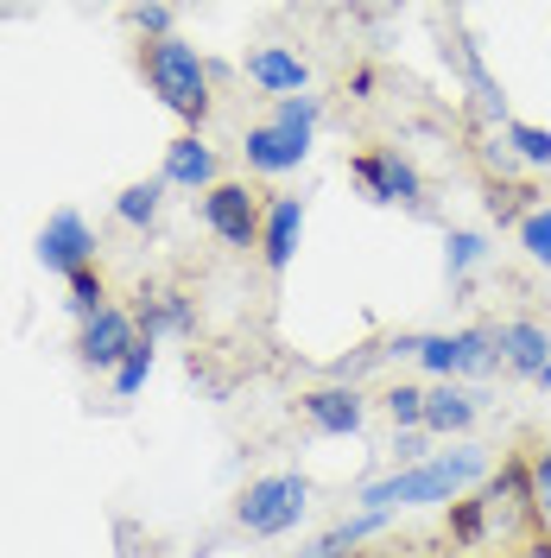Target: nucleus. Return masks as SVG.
I'll use <instances>...</instances> for the list:
<instances>
[{
	"instance_id": "obj_1",
	"label": "nucleus",
	"mask_w": 551,
	"mask_h": 558,
	"mask_svg": "<svg viewBox=\"0 0 551 558\" xmlns=\"http://www.w3.org/2000/svg\"><path fill=\"white\" fill-rule=\"evenodd\" d=\"M494 476V457L482 445H456V451H438L413 463V470H393V476H375L362 483V514H400V508H431V501H463L476 483Z\"/></svg>"
},
{
	"instance_id": "obj_2",
	"label": "nucleus",
	"mask_w": 551,
	"mask_h": 558,
	"mask_svg": "<svg viewBox=\"0 0 551 558\" xmlns=\"http://www.w3.org/2000/svg\"><path fill=\"white\" fill-rule=\"evenodd\" d=\"M139 76H146V89L172 108L177 121H191V128H204V121H209V108H216L209 58L184 33L146 38V45H139Z\"/></svg>"
},
{
	"instance_id": "obj_3",
	"label": "nucleus",
	"mask_w": 551,
	"mask_h": 558,
	"mask_svg": "<svg viewBox=\"0 0 551 558\" xmlns=\"http://www.w3.org/2000/svg\"><path fill=\"white\" fill-rule=\"evenodd\" d=\"M482 508H488V553L494 558H514L526 539H532V488H526V451L501 457V470L488 476L482 488Z\"/></svg>"
},
{
	"instance_id": "obj_4",
	"label": "nucleus",
	"mask_w": 551,
	"mask_h": 558,
	"mask_svg": "<svg viewBox=\"0 0 551 558\" xmlns=\"http://www.w3.org/2000/svg\"><path fill=\"white\" fill-rule=\"evenodd\" d=\"M305 508H310V483L298 470H279V476H260V483L242 488L235 526L254 533V539H279V533H292V526L305 521Z\"/></svg>"
},
{
	"instance_id": "obj_5",
	"label": "nucleus",
	"mask_w": 551,
	"mask_h": 558,
	"mask_svg": "<svg viewBox=\"0 0 551 558\" xmlns=\"http://www.w3.org/2000/svg\"><path fill=\"white\" fill-rule=\"evenodd\" d=\"M260 216H267V197L247 184V178H222L216 191H204V222L222 247H260Z\"/></svg>"
},
{
	"instance_id": "obj_6",
	"label": "nucleus",
	"mask_w": 551,
	"mask_h": 558,
	"mask_svg": "<svg viewBox=\"0 0 551 558\" xmlns=\"http://www.w3.org/2000/svg\"><path fill=\"white\" fill-rule=\"evenodd\" d=\"M418 362L438 381H463V375H488L501 362V349H494V330H425L418 337Z\"/></svg>"
},
{
	"instance_id": "obj_7",
	"label": "nucleus",
	"mask_w": 551,
	"mask_h": 558,
	"mask_svg": "<svg viewBox=\"0 0 551 558\" xmlns=\"http://www.w3.org/2000/svg\"><path fill=\"white\" fill-rule=\"evenodd\" d=\"M348 172H355V184L375 197V204H400V209H425V178H418L413 159H400L393 146H368V153H355L348 159Z\"/></svg>"
},
{
	"instance_id": "obj_8",
	"label": "nucleus",
	"mask_w": 551,
	"mask_h": 558,
	"mask_svg": "<svg viewBox=\"0 0 551 558\" xmlns=\"http://www.w3.org/2000/svg\"><path fill=\"white\" fill-rule=\"evenodd\" d=\"M38 267L45 274H83L96 267V229L83 222V209H51L45 229H38Z\"/></svg>"
},
{
	"instance_id": "obj_9",
	"label": "nucleus",
	"mask_w": 551,
	"mask_h": 558,
	"mask_svg": "<svg viewBox=\"0 0 551 558\" xmlns=\"http://www.w3.org/2000/svg\"><path fill=\"white\" fill-rule=\"evenodd\" d=\"M134 343H139V317L127 312V305H108V312H96L76 330V362L96 368V375H114Z\"/></svg>"
},
{
	"instance_id": "obj_10",
	"label": "nucleus",
	"mask_w": 551,
	"mask_h": 558,
	"mask_svg": "<svg viewBox=\"0 0 551 558\" xmlns=\"http://www.w3.org/2000/svg\"><path fill=\"white\" fill-rule=\"evenodd\" d=\"M298 413L323 438H355L368 425V393L362 387H343V381H323V387H310V393H298Z\"/></svg>"
},
{
	"instance_id": "obj_11",
	"label": "nucleus",
	"mask_w": 551,
	"mask_h": 558,
	"mask_svg": "<svg viewBox=\"0 0 551 558\" xmlns=\"http://www.w3.org/2000/svg\"><path fill=\"white\" fill-rule=\"evenodd\" d=\"M242 76L260 89V96H273V102L310 96V64L292 51V45H254V51L242 58Z\"/></svg>"
},
{
	"instance_id": "obj_12",
	"label": "nucleus",
	"mask_w": 551,
	"mask_h": 558,
	"mask_svg": "<svg viewBox=\"0 0 551 558\" xmlns=\"http://www.w3.org/2000/svg\"><path fill=\"white\" fill-rule=\"evenodd\" d=\"M159 184H166V191H197V197H204V191L222 184V153H216L204 134H177L172 146H166Z\"/></svg>"
},
{
	"instance_id": "obj_13",
	"label": "nucleus",
	"mask_w": 551,
	"mask_h": 558,
	"mask_svg": "<svg viewBox=\"0 0 551 558\" xmlns=\"http://www.w3.org/2000/svg\"><path fill=\"white\" fill-rule=\"evenodd\" d=\"M298 235H305V197H292V191L267 197V216H260V260H267V274L292 267Z\"/></svg>"
},
{
	"instance_id": "obj_14",
	"label": "nucleus",
	"mask_w": 551,
	"mask_h": 558,
	"mask_svg": "<svg viewBox=\"0 0 551 558\" xmlns=\"http://www.w3.org/2000/svg\"><path fill=\"white\" fill-rule=\"evenodd\" d=\"M305 153H310V140L305 134H285V128H273V121H254V128H247V140H242L247 172H260V178L298 172V166H305Z\"/></svg>"
},
{
	"instance_id": "obj_15",
	"label": "nucleus",
	"mask_w": 551,
	"mask_h": 558,
	"mask_svg": "<svg viewBox=\"0 0 551 558\" xmlns=\"http://www.w3.org/2000/svg\"><path fill=\"white\" fill-rule=\"evenodd\" d=\"M494 349H501V368H507V375L539 381L546 362H551V330L532 324V317H507V324H494Z\"/></svg>"
},
{
	"instance_id": "obj_16",
	"label": "nucleus",
	"mask_w": 551,
	"mask_h": 558,
	"mask_svg": "<svg viewBox=\"0 0 551 558\" xmlns=\"http://www.w3.org/2000/svg\"><path fill=\"white\" fill-rule=\"evenodd\" d=\"M139 337L146 343H159V337H191L197 330V312H191V299L177 292V286H139Z\"/></svg>"
},
{
	"instance_id": "obj_17",
	"label": "nucleus",
	"mask_w": 551,
	"mask_h": 558,
	"mask_svg": "<svg viewBox=\"0 0 551 558\" xmlns=\"http://www.w3.org/2000/svg\"><path fill=\"white\" fill-rule=\"evenodd\" d=\"M482 413V393H469L463 381H438L425 387V432L431 438H450V432H469Z\"/></svg>"
},
{
	"instance_id": "obj_18",
	"label": "nucleus",
	"mask_w": 551,
	"mask_h": 558,
	"mask_svg": "<svg viewBox=\"0 0 551 558\" xmlns=\"http://www.w3.org/2000/svg\"><path fill=\"white\" fill-rule=\"evenodd\" d=\"M387 521H393V514H362V508H355V514H348V521H336L323 539H310L298 558H355V546H362V539H375Z\"/></svg>"
},
{
	"instance_id": "obj_19",
	"label": "nucleus",
	"mask_w": 551,
	"mask_h": 558,
	"mask_svg": "<svg viewBox=\"0 0 551 558\" xmlns=\"http://www.w3.org/2000/svg\"><path fill=\"white\" fill-rule=\"evenodd\" d=\"M526 488H532V533L551 539V438L526 451Z\"/></svg>"
},
{
	"instance_id": "obj_20",
	"label": "nucleus",
	"mask_w": 551,
	"mask_h": 558,
	"mask_svg": "<svg viewBox=\"0 0 551 558\" xmlns=\"http://www.w3.org/2000/svg\"><path fill=\"white\" fill-rule=\"evenodd\" d=\"M159 204H166V184H159V178H139V184H127V191L114 197V216H121L127 229H152V222H159Z\"/></svg>"
},
{
	"instance_id": "obj_21",
	"label": "nucleus",
	"mask_w": 551,
	"mask_h": 558,
	"mask_svg": "<svg viewBox=\"0 0 551 558\" xmlns=\"http://www.w3.org/2000/svg\"><path fill=\"white\" fill-rule=\"evenodd\" d=\"M64 305H70V317H76V324H89V317L96 312H108V305H114V299H108V279H102V267H83V274H70L64 279Z\"/></svg>"
},
{
	"instance_id": "obj_22",
	"label": "nucleus",
	"mask_w": 551,
	"mask_h": 558,
	"mask_svg": "<svg viewBox=\"0 0 551 558\" xmlns=\"http://www.w3.org/2000/svg\"><path fill=\"white\" fill-rule=\"evenodd\" d=\"M501 140H507L514 166H532V172H546V166H551V134H546V128H532V121H507Z\"/></svg>"
},
{
	"instance_id": "obj_23",
	"label": "nucleus",
	"mask_w": 551,
	"mask_h": 558,
	"mask_svg": "<svg viewBox=\"0 0 551 558\" xmlns=\"http://www.w3.org/2000/svg\"><path fill=\"white\" fill-rule=\"evenodd\" d=\"M482 260H488V235H482V229H450V235H444V267H450V279L476 274Z\"/></svg>"
},
{
	"instance_id": "obj_24",
	"label": "nucleus",
	"mask_w": 551,
	"mask_h": 558,
	"mask_svg": "<svg viewBox=\"0 0 551 558\" xmlns=\"http://www.w3.org/2000/svg\"><path fill=\"white\" fill-rule=\"evenodd\" d=\"M514 229H519L526 260H532V267H551V204H532V209L514 222Z\"/></svg>"
},
{
	"instance_id": "obj_25",
	"label": "nucleus",
	"mask_w": 551,
	"mask_h": 558,
	"mask_svg": "<svg viewBox=\"0 0 551 558\" xmlns=\"http://www.w3.org/2000/svg\"><path fill=\"white\" fill-rule=\"evenodd\" d=\"M380 407H387V418H393V425H406V432H425V387L393 381L387 393H380Z\"/></svg>"
},
{
	"instance_id": "obj_26",
	"label": "nucleus",
	"mask_w": 551,
	"mask_h": 558,
	"mask_svg": "<svg viewBox=\"0 0 551 558\" xmlns=\"http://www.w3.org/2000/svg\"><path fill=\"white\" fill-rule=\"evenodd\" d=\"M317 121H323V102L317 96H292V102H273V128H285V134H317Z\"/></svg>"
},
{
	"instance_id": "obj_27",
	"label": "nucleus",
	"mask_w": 551,
	"mask_h": 558,
	"mask_svg": "<svg viewBox=\"0 0 551 558\" xmlns=\"http://www.w3.org/2000/svg\"><path fill=\"white\" fill-rule=\"evenodd\" d=\"M146 375H152V343L139 337V343L127 349V362L114 368V393H121V400H134L139 387H146Z\"/></svg>"
},
{
	"instance_id": "obj_28",
	"label": "nucleus",
	"mask_w": 551,
	"mask_h": 558,
	"mask_svg": "<svg viewBox=\"0 0 551 558\" xmlns=\"http://www.w3.org/2000/svg\"><path fill=\"white\" fill-rule=\"evenodd\" d=\"M127 26H134L139 38H172L177 33V13H172V7H134V13H127Z\"/></svg>"
},
{
	"instance_id": "obj_29",
	"label": "nucleus",
	"mask_w": 551,
	"mask_h": 558,
	"mask_svg": "<svg viewBox=\"0 0 551 558\" xmlns=\"http://www.w3.org/2000/svg\"><path fill=\"white\" fill-rule=\"evenodd\" d=\"M425 438H431V432H406V438H393V457H400V470L425 463Z\"/></svg>"
},
{
	"instance_id": "obj_30",
	"label": "nucleus",
	"mask_w": 551,
	"mask_h": 558,
	"mask_svg": "<svg viewBox=\"0 0 551 558\" xmlns=\"http://www.w3.org/2000/svg\"><path fill=\"white\" fill-rule=\"evenodd\" d=\"M355 558H425L418 546H406V539H387V546H375V553H355Z\"/></svg>"
},
{
	"instance_id": "obj_31",
	"label": "nucleus",
	"mask_w": 551,
	"mask_h": 558,
	"mask_svg": "<svg viewBox=\"0 0 551 558\" xmlns=\"http://www.w3.org/2000/svg\"><path fill=\"white\" fill-rule=\"evenodd\" d=\"M348 96H355V102H368V96H375V70H368V64L348 76Z\"/></svg>"
},
{
	"instance_id": "obj_32",
	"label": "nucleus",
	"mask_w": 551,
	"mask_h": 558,
	"mask_svg": "<svg viewBox=\"0 0 551 558\" xmlns=\"http://www.w3.org/2000/svg\"><path fill=\"white\" fill-rule=\"evenodd\" d=\"M514 558H551V539H539V533H532V539H526Z\"/></svg>"
},
{
	"instance_id": "obj_33",
	"label": "nucleus",
	"mask_w": 551,
	"mask_h": 558,
	"mask_svg": "<svg viewBox=\"0 0 551 558\" xmlns=\"http://www.w3.org/2000/svg\"><path fill=\"white\" fill-rule=\"evenodd\" d=\"M539 387H546V393H551V362H546V375H539Z\"/></svg>"
},
{
	"instance_id": "obj_34",
	"label": "nucleus",
	"mask_w": 551,
	"mask_h": 558,
	"mask_svg": "<svg viewBox=\"0 0 551 558\" xmlns=\"http://www.w3.org/2000/svg\"><path fill=\"white\" fill-rule=\"evenodd\" d=\"M476 558H494V553H476Z\"/></svg>"
}]
</instances>
